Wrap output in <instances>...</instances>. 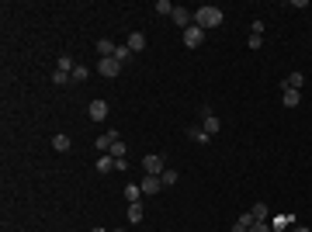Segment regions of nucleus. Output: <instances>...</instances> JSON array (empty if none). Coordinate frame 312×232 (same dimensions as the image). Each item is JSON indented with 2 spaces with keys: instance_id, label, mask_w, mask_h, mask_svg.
<instances>
[{
  "instance_id": "nucleus-1",
  "label": "nucleus",
  "mask_w": 312,
  "mask_h": 232,
  "mask_svg": "<svg viewBox=\"0 0 312 232\" xmlns=\"http://www.w3.org/2000/svg\"><path fill=\"white\" fill-rule=\"evenodd\" d=\"M195 24L201 31H205V28H219V24H222V11H219L215 4H205V7L195 11Z\"/></svg>"
},
{
  "instance_id": "nucleus-2",
  "label": "nucleus",
  "mask_w": 312,
  "mask_h": 232,
  "mask_svg": "<svg viewBox=\"0 0 312 232\" xmlns=\"http://www.w3.org/2000/svg\"><path fill=\"white\" fill-rule=\"evenodd\" d=\"M163 170H167V163H163V156H146V159H142V174L146 177H160L163 174Z\"/></svg>"
},
{
  "instance_id": "nucleus-3",
  "label": "nucleus",
  "mask_w": 312,
  "mask_h": 232,
  "mask_svg": "<svg viewBox=\"0 0 312 232\" xmlns=\"http://www.w3.org/2000/svg\"><path fill=\"white\" fill-rule=\"evenodd\" d=\"M98 73H101V77H108V80H111V77H118V73H121V62H118L115 56L98 59Z\"/></svg>"
},
{
  "instance_id": "nucleus-4",
  "label": "nucleus",
  "mask_w": 312,
  "mask_h": 232,
  "mask_svg": "<svg viewBox=\"0 0 312 232\" xmlns=\"http://www.w3.org/2000/svg\"><path fill=\"white\" fill-rule=\"evenodd\" d=\"M170 18H174V24H180V28L188 31V28L195 24V11H188V7H174V14H170Z\"/></svg>"
},
{
  "instance_id": "nucleus-5",
  "label": "nucleus",
  "mask_w": 312,
  "mask_h": 232,
  "mask_svg": "<svg viewBox=\"0 0 312 232\" xmlns=\"http://www.w3.org/2000/svg\"><path fill=\"white\" fill-rule=\"evenodd\" d=\"M139 187H142V197H153V194L163 191V180H160V177H142Z\"/></svg>"
},
{
  "instance_id": "nucleus-6",
  "label": "nucleus",
  "mask_w": 312,
  "mask_h": 232,
  "mask_svg": "<svg viewBox=\"0 0 312 232\" xmlns=\"http://www.w3.org/2000/svg\"><path fill=\"white\" fill-rule=\"evenodd\" d=\"M87 115H90V121H104L108 118V101H90V108H87Z\"/></svg>"
},
{
  "instance_id": "nucleus-7",
  "label": "nucleus",
  "mask_w": 312,
  "mask_h": 232,
  "mask_svg": "<svg viewBox=\"0 0 312 232\" xmlns=\"http://www.w3.org/2000/svg\"><path fill=\"white\" fill-rule=\"evenodd\" d=\"M201 42H205V31H201L198 24H191V28L184 31V45H188V49H198Z\"/></svg>"
},
{
  "instance_id": "nucleus-8",
  "label": "nucleus",
  "mask_w": 312,
  "mask_h": 232,
  "mask_svg": "<svg viewBox=\"0 0 312 232\" xmlns=\"http://www.w3.org/2000/svg\"><path fill=\"white\" fill-rule=\"evenodd\" d=\"M281 104H285V108H298V104H302V90H288V87H281Z\"/></svg>"
},
{
  "instance_id": "nucleus-9",
  "label": "nucleus",
  "mask_w": 312,
  "mask_h": 232,
  "mask_svg": "<svg viewBox=\"0 0 312 232\" xmlns=\"http://www.w3.org/2000/svg\"><path fill=\"white\" fill-rule=\"evenodd\" d=\"M118 142V132H104V136H98V142H94V149H104V153H111V146Z\"/></svg>"
},
{
  "instance_id": "nucleus-10",
  "label": "nucleus",
  "mask_w": 312,
  "mask_h": 232,
  "mask_svg": "<svg viewBox=\"0 0 312 232\" xmlns=\"http://www.w3.org/2000/svg\"><path fill=\"white\" fill-rule=\"evenodd\" d=\"M302 83H305V73H298V70H295V73H288V77H285V83H281V87H288V90H302Z\"/></svg>"
},
{
  "instance_id": "nucleus-11",
  "label": "nucleus",
  "mask_w": 312,
  "mask_h": 232,
  "mask_svg": "<svg viewBox=\"0 0 312 232\" xmlns=\"http://www.w3.org/2000/svg\"><path fill=\"white\" fill-rule=\"evenodd\" d=\"M201 128H205V136L212 139V136H219V128H222V121H219V118H215V115H208V118H205V121H201Z\"/></svg>"
},
{
  "instance_id": "nucleus-12",
  "label": "nucleus",
  "mask_w": 312,
  "mask_h": 232,
  "mask_svg": "<svg viewBox=\"0 0 312 232\" xmlns=\"http://www.w3.org/2000/svg\"><path fill=\"white\" fill-rule=\"evenodd\" d=\"M125 45H129L132 52H142V49H146V35H142V31H132V35H129V42H125Z\"/></svg>"
},
{
  "instance_id": "nucleus-13",
  "label": "nucleus",
  "mask_w": 312,
  "mask_h": 232,
  "mask_svg": "<svg viewBox=\"0 0 312 232\" xmlns=\"http://www.w3.org/2000/svg\"><path fill=\"white\" fill-rule=\"evenodd\" d=\"M125 201H129V205H142V187H139V184H129V187H125Z\"/></svg>"
},
{
  "instance_id": "nucleus-14",
  "label": "nucleus",
  "mask_w": 312,
  "mask_h": 232,
  "mask_svg": "<svg viewBox=\"0 0 312 232\" xmlns=\"http://www.w3.org/2000/svg\"><path fill=\"white\" fill-rule=\"evenodd\" d=\"M98 174H115V156L111 153H104L98 159Z\"/></svg>"
},
{
  "instance_id": "nucleus-15",
  "label": "nucleus",
  "mask_w": 312,
  "mask_h": 232,
  "mask_svg": "<svg viewBox=\"0 0 312 232\" xmlns=\"http://www.w3.org/2000/svg\"><path fill=\"white\" fill-rule=\"evenodd\" d=\"M52 149H59V153H70V149H73L70 136H63V132H59V136H52Z\"/></svg>"
},
{
  "instance_id": "nucleus-16",
  "label": "nucleus",
  "mask_w": 312,
  "mask_h": 232,
  "mask_svg": "<svg viewBox=\"0 0 312 232\" xmlns=\"http://www.w3.org/2000/svg\"><path fill=\"white\" fill-rule=\"evenodd\" d=\"M115 49H118V42H111V39H101V42H98V52H101V59L115 56Z\"/></svg>"
},
{
  "instance_id": "nucleus-17",
  "label": "nucleus",
  "mask_w": 312,
  "mask_h": 232,
  "mask_svg": "<svg viewBox=\"0 0 312 232\" xmlns=\"http://www.w3.org/2000/svg\"><path fill=\"white\" fill-rule=\"evenodd\" d=\"M250 215H254V222H271V212H267V205H254V208H250Z\"/></svg>"
},
{
  "instance_id": "nucleus-18",
  "label": "nucleus",
  "mask_w": 312,
  "mask_h": 232,
  "mask_svg": "<svg viewBox=\"0 0 312 232\" xmlns=\"http://www.w3.org/2000/svg\"><path fill=\"white\" fill-rule=\"evenodd\" d=\"M132 56H136V52H132V49H129L125 42H121V45H118V49H115V59H118V62H121V66H125V62H129V59H132Z\"/></svg>"
},
{
  "instance_id": "nucleus-19",
  "label": "nucleus",
  "mask_w": 312,
  "mask_h": 232,
  "mask_svg": "<svg viewBox=\"0 0 312 232\" xmlns=\"http://www.w3.org/2000/svg\"><path fill=\"white\" fill-rule=\"evenodd\" d=\"M142 218H146V212H142V205H129V222H132V225H139Z\"/></svg>"
},
{
  "instance_id": "nucleus-20",
  "label": "nucleus",
  "mask_w": 312,
  "mask_h": 232,
  "mask_svg": "<svg viewBox=\"0 0 312 232\" xmlns=\"http://www.w3.org/2000/svg\"><path fill=\"white\" fill-rule=\"evenodd\" d=\"M285 225H295V215H277V218H271V229H285Z\"/></svg>"
},
{
  "instance_id": "nucleus-21",
  "label": "nucleus",
  "mask_w": 312,
  "mask_h": 232,
  "mask_svg": "<svg viewBox=\"0 0 312 232\" xmlns=\"http://www.w3.org/2000/svg\"><path fill=\"white\" fill-rule=\"evenodd\" d=\"M153 11H156V14H163V18H170V14H174V4H170V0H156Z\"/></svg>"
},
{
  "instance_id": "nucleus-22",
  "label": "nucleus",
  "mask_w": 312,
  "mask_h": 232,
  "mask_svg": "<svg viewBox=\"0 0 312 232\" xmlns=\"http://www.w3.org/2000/svg\"><path fill=\"white\" fill-rule=\"evenodd\" d=\"M160 180H163V187H174V184H177V170H170V167H167V170L160 174Z\"/></svg>"
},
{
  "instance_id": "nucleus-23",
  "label": "nucleus",
  "mask_w": 312,
  "mask_h": 232,
  "mask_svg": "<svg viewBox=\"0 0 312 232\" xmlns=\"http://www.w3.org/2000/svg\"><path fill=\"white\" fill-rule=\"evenodd\" d=\"M125 153H129V146H125V142L118 139L115 146H111V156H115V159H125Z\"/></svg>"
},
{
  "instance_id": "nucleus-24",
  "label": "nucleus",
  "mask_w": 312,
  "mask_h": 232,
  "mask_svg": "<svg viewBox=\"0 0 312 232\" xmlns=\"http://www.w3.org/2000/svg\"><path fill=\"white\" fill-rule=\"evenodd\" d=\"M70 77H73V73H63V70H56V73H52V83H56V87H66V83H70Z\"/></svg>"
},
{
  "instance_id": "nucleus-25",
  "label": "nucleus",
  "mask_w": 312,
  "mask_h": 232,
  "mask_svg": "<svg viewBox=\"0 0 312 232\" xmlns=\"http://www.w3.org/2000/svg\"><path fill=\"white\" fill-rule=\"evenodd\" d=\"M188 136L195 139V142H201V146H205V142H208V136H205V128H191V132H188Z\"/></svg>"
},
{
  "instance_id": "nucleus-26",
  "label": "nucleus",
  "mask_w": 312,
  "mask_h": 232,
  "mask_svg": "<svg viewBox=\"0 0 312 232\" xmlns=\"http://www.w3.org/2000/svg\"><path fill=\"white\" fill-rule=\"evenodd\" d=\"M250 232H274V229H271V222H254Z\"/></svg>"
},
{
  "instance_id": "nucleus-27",
  "label": "nucleus",
  "mask_w": 312,
  "mask_h": 232,
  "mask_svg": "<svg viewBox=\"0 0 312 232\" xmlns=\"http://www.w3.org/2000/svg\"><path fill=\"white\" fill-rule=\"evenodd\" d=\"M73 80L83 83V80H87V66H77V70H73Z\"/></svg>"
},
{
  "instance_id": "nucleus-28",
  "label": "nucleus",
  "mask_w": 312,
  "mask_h": 232,
  "mask_svg": "<svg viewBox=\"0 0 312 232\" xmlns=\"http://www.w3.org/2000/svg\"><path fill=\"white\" fill-rule=\"evenodd\" d=\"M246 45H250V49H254V52H257V49L264 45V39H260V35H250V39H246Z\"/></svg>"
},
{
  "instance_id": "nucleus-29",
  "label": "nucleus",
  "mask_w": 312,
  "mask_h": 232,
  "mask_svg": "<svg viewBox=\"0 0 312 232\" xmlns=\"http://www.w3.org/2000/svg\"><path fill=\"white\" fill-rule=\"evenodd\" d=\"M236 222H243V225L250 229V225H254V215H250V212H243V215H239V218H236Z\"/></svg>"
},
{
  "instance_id": "nucleus-30",
  "label": "nucleus",
  "mask_w": 312,
  "mask_h": 232,
  "mask_svg": "<svg viewBox=\"0 0 312 232\" xmlns=\"http://www.w3.org/2000/svg\"><path fill=\"white\" fill-rule=\"evenodd\" d=\"M229 232H250V229H246L243 222H236V225H233V229H229Z\"/></svg>"
},
{
  "instance_id": "nucleus-31",
  "label": "nucleus",
  "mask_w": 312,
  "mask_h": 232,
  "mask_svg": "<svg viewBox=\"0 0 312 232\" xmlns=\"http://www.w3.org/2000/svg\"><path fill=\"white\" fill-rule=\"evenodd\" d=\"M295 232H312V229H305V225H295Z\"/></svg>"
},
{
  "instance_id": "nucleus-32",
  "label": "nucleus",
  "mask_w": 312,
  "mask_h": 232,
  "mask_svg": "<svg viewBox=\"0 0 312 232\" xmlns=\"http://www.w3.org/2000/svg\"><path fill=\"white\" fill-rule=\"evenodd\" d=\"M90 232H111V229H90Z\"/></svg>"
},
{
  "instance_id": "nucleus-33",
  "label": "nucleus",
  "mask_w": 312,
  "mask_h": 232,
  "mask_svg": "<svg viewBox=\"0 0 312 232\" xmlns=\"http://www.w3.org/2000/svg\"><path fill=\"white\" fill-rule=\"evenodd\" d=\"M115 232H125V229H115Z\"/></svg>"
}]
</instances>
